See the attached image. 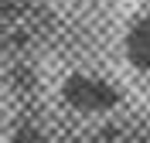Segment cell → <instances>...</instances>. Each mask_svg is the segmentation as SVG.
Wrapping results in <instances>:
<instances>
[{
  "label": "cell",
  "instance_id": "3957f363",
  "mask_svg": "<svg viewBox=\"0 0 150 143\" xmlns=\"http://www.w3.org/2000/svg\"><path fill=\"white\" fill-rule=\"evenodd\" d=\"M123 51H126V61L140 72H150V14L147 17H137L126 27V38H123Z\"/></svg>",
  "mask_w": 150,
  "mask_h": 143
},
{
  "label": "cell",
  "instance_id": "277c9868",
  "mask_svg": "<svg viewBox=\"0 0 150 143\" xmlns=\"http://www.w3.org/2000/svg\"><path fill=\"white\" fill-rule=\"evenodd\" d=\"M10 143H55V140H51L48 133H41L38 126H21V130H14Z\"/></svg>",
  "mask_w": 150,
  "mask_h": 143
},
{
  "label": "cell",
  "instance_id": "6da1fadb",
  "mask_svg": "<svg viewBox=\"0 0 150 143\" xmlns=\"http://www.w3.org/2000/svg\"><path fill=\"white\" fill-rule=\"evenodd\" d=\"M58 17L41 0H0V55L38 51L55 38Z\"/></svg>",
  "mask_w": 150,
  "mask_h": 143
},
{
  "label": "cell",
  "instance_id": "7a4b0ae2",
  "mask_svg": "<svg viewBox=\"0 0 150 143\" xmlns=\"http://www.w3.org/2000/svg\"><path fill=\"white\" fill-rule=\"evenodd\" d=\"M62 99H65L68 109L75 113H85V116H96V113H112L120 106V89L112 85L109 78L103 75H92V72H72V75L62 82Z\"/></svg>",
  "mask_w": 150,
  "mask_h": 143
}]
</instances>
